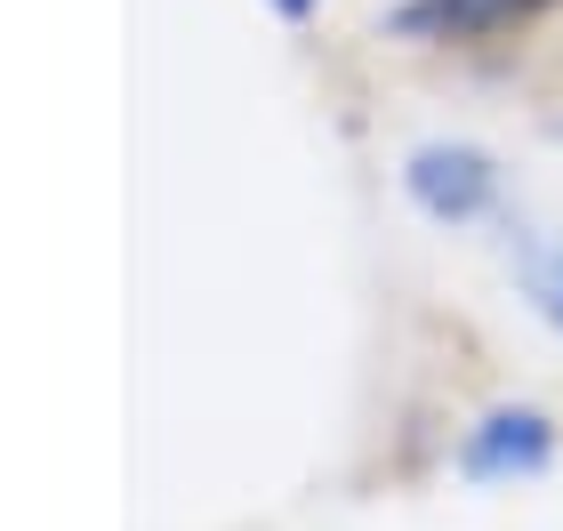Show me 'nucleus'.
<instances>
[{
    "mask_svg": "<svg viewBox=\"0 0 563 531\" xmlns=\"http://www.w3.org/2000/svg\"><path fill=\"white\" fill-rule=\"evenodd\" d=\"M314 9H322V0H274V16H290V24H306Z\"/></svg>",
    "mask_w": 563,
    "mask_h": 531,
    "instance_id": "obj_5",
    "label": "nucleus"
},
{
    "mask_svg": "<svg viewBox=\"0 0 563 531\" xmlns=\"http://www.w3.org/2000/svg\"><path fill=\"white\" fill-rule=\"evenodd\" d=\"M507 250H516V283H523L531 307H540V322L563 331V242L555 234H516Z\"/></svg>",
    "mask_w": 563,
    "mask_h": 531,
    "instance_id": "obj_4",
    "label": "nucleus"
},
{
    "mask_svg": "<svg viewBox=\"0 0 563 531\" xmlns=\"http://www.w3.org/2000/svg\"><path fill=\"white\" fill-rule=\"evenodd\" d=\"M402 193H411L434 225H475L499 201V169H492V154H475V145H419V154L402 162Z\"/></svg>",
    "mask_w": 563,
    "mask_h": 531,
    "instance_id": "obj_1",
    "label": "nucleus"
},
{
    "mask_svg": "<svg viewBox=\"0 0 563 531\" xmlns=\"http://www.w3.org/2000/svg\"><path fill=\"white\" fill-rule=\"evenodd\" d=\"M540 0H402L387 16L395 41H475V33H499V24L531 16Z\"/></svg>",
    "mask_w": 563,
    "mask_h": 531,
    "instance_id": "obj_3",
    "label": "nucleus"
},
{
    "mask_svg": "<svg viewBox=\"0 0 563 531\" xmlns=\"http://www.w3.org/2000/svg\"><path fill=\"white\" fill-rule=\"evenodd\" d=\"M548 460H555V427L540 411H523V402L483 411L467 427V443H459V475L467 484H516V475H540Z\"/></svg>",
    "mask_w": 563,
    "mask_h": 531,
    "instance_id": "obj_2",
    "label": "nucleus"
}]
</instances>
